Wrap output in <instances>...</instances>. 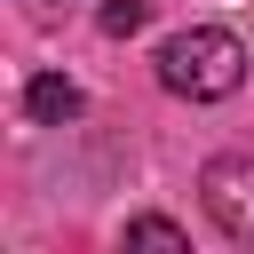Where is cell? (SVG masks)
Returning <instances> with one entry per match:
<instances>
[{
	"instance_id": "3957f363",
	"label": "cell",
	"mask_w": 254,
	"mask_h": 254,
	"mask_svg": "<svg viewBox=\"0 0 254 254\" xmlns=\"http://www.w3.org/2000/svg\"><path fill=\"white\" fill-rule=\"evenodd\" d=\"M24 111H32L40 127H64V119H79V87H71L64 71H40V79L24 87Z\"/></svg>"
},
{
	"instance_id": "5b68a950",
	"label": "cell",
	"mask_w": 254,
	"mask_h": 254,
	"mask_svg": "<svg viewBox=\"0 0 254 254\" xmlns=\"http://www.w3.org/2000/svg\"><path fill=\"white\" fill-rule=\"evenodd\" d=\"M111 40H127V32H143L151 24V0H103V16H95Z\"/></svg>"
},
{
	"instance_id": "277c9868",
	"label": "cell",
	"mask_w": 254,
	"mask_h": 254,
	"mask_svg": "<svg viewBox=\"0 0 254 254\" xmlns=\"http://www.w3.org/2000/svg\"><path fill=\"white\" fill-rule=\"evenodd\" d=\"M127 246H167V254H183L190 238H183L167 214H143V222H127Z\"/></svg>"
},
{
	"instance_id": "7a4b0ae2",
	"label": "cell",
	"mask_w": 254,
	"mask_h": 254,
	"mask_svg": "<svg viewBox=\"0 0 254 254\" xmlns=\"http://www.w3.org/2000/svg\"><path fill=\"white\" fill-rule=\"evenodd\" d=\"M198 198H206V214L230 246H254V159H206Z\"/></svg>"
},
{
	"instance_id": "6da1fadb",
	"label": "cell",
	"mask_w": 254,
	"mask_h": 254,
	"mask_svg": "<svg viewBox=\"0 0 254 254\" xmlns=\"http://www.w3.org/2000/svg\"><path fill=\"white\" fill-rule=\"evenodd\" d=\"M159 79H167V95L222 103V95H238V79H246V48H238V32H222V24H190V32H175V40L159 48Z\"/></svg>"
}]
</instances>
